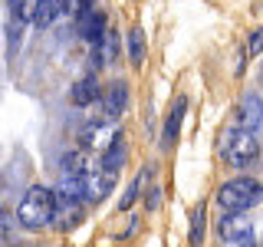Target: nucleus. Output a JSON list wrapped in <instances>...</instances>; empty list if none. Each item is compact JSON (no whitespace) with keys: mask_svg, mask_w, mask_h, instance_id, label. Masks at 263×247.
Instances as JSON below:
<instances>
[{"mask_svg":"<svg viewBox=\"0 0 263 247\" xmlns=\"http://www.w3.org/2000/svg\"><path fill=\"white\" fill-rule=\"evenodd\" d=\"M56 208H60L56 195L46 185H33L20 198V204H16V224L27 231H43L56 221Z\"/></svg>","mask_w":263,"mask_h":247,"instance_id":"nucleus-1","label":"nucleus"},{"mask_svg":"<svg viewBox=\"0 0 263 247\" xmlns=\"http://www.w3.org/2000/svg\"><path fill=\"white\" fill-rule=\"evenodd\" d=\"M217 204L227 214H243V211L257 208V204H263V181L250 178V175L227 178L224 185L217 188Z\"/></svg>","mask_w":263,"mask_h":247,"instance_id":"nucleus-2","label":"nucleus"},{"mask_svg":"<svg viewBox=\"0 0 263 247\" xmlns=\"http://www.w3.org/2000/svg\"><path fill=\"white\" fill-rule=\"evenodd\" d=\"M217 155H220V162H224L227 168H250V165L260 158V142H257L253 132L227 126L224 132H220Z\"/></svg>","mask_w":263,"mask_h":247,"instance_id":"nucleus-3","label":"nucleus"},{"mask_svg":"<svg viewBox=\"0 0 263 247\" xmlns=\"http://www.w3.org/2000/svg\"><path fill=\"white\" fill-rule=\"evenodd\" d=\"M217 234L227 247H257V231L247 214H224L217 221Z\"/></svg>","mask_w":263,"mask_h":247,"instance_id":"nucleus-4","label":"nucleus"},{"mask_svg":"<svg viewBox=\"0 0 263 247\" xmlns=\"http://www.w3.org/2000/svg\"><path fill=\"white\" fill-rule=\"evenodd\" d=\"M115 178H119V171H109V168H102V165H99V168H89L86 178H82V198L92 201V204L105 201L115 188Z\"/></svg>","mask_w":263,"mask_h":247,"instance_id":"nucleus-5","label":"nucleus"},{"mask_svg":"<svg viewBox=\"0 0 263 247\" xmlns=\"http://www.w3.org/2000/svg\"><path fill=\"white\" fill-rule=\"evenodd\" d=\"M99 99H102V119L105 122H119L122 115H125V109H128V82L125 79L109 82Z\"/></svg>","mask_w":263,"mask_h":247,"instance_id":"nucleus-6","label":"nucleus"},{"mask_svg":"<svg viewBox=\"0 0 263 247\" xmlns=\"http://www.w3.org/2000/svg\"><path fill=\"white\" fill-rule=\"evenodd\" d=\"M234 126L243 132H257L263 126V96L257 93H247L234 109Z\"/></svg>","mask_w":263,"mask_h":247,"instance_id":"nucleus-7","label":"nucleus"},{"mask_svg":"<svg viewBox=\"0 0 263 247\" xmlns=\"http://www.w3.org/2000/svg\"><path fill=\"white\" fill-rule=\"evenodd\" d=\"M76 30H79L82 40H89V43H99V40L105 37V30H109L105 10H96V7H89V10H76Z\"/></svg>","mask_w":263,"mask_h":247,"instance_id":"nucleus-8","label":"nucleus"},{"mask_svg":"<svg viewBox=\"0 0 263 247\" xmlns=\"http://www.w3.org/2000/svg\"><path fill=\"white\" fill-rule=\"evenodd\" d=\"M63 10H66V0H36L33 10H30V23L40 27V30H46V27H53V23L60 20Z\"/></svg>","mask_w":263,"mask_h":247,"instance_id":"nucleus-9","label":"nucleus"},{"mask_svg":"<svg viewBox=\"0 0 263 247\" xmlns=\"http://www.w3.org/2000/svg\"><path fill=\"white\" fill-rule=\"evenodd\" d=\"M184 112H187V99L178 96L175 105H171V112H168L164 132H161V145H164V148H171V145L178 142V132H181V122H184Z\"/></svg>","mask_w":263,"mask_h":247,"instance_id":"nucleus-10","label":"nucleus"},{"mask_svg":"<svg viewBox=\"0 0 263 247\" xmlns=\"http://www.w3.org/2000/svg\"><path fill=\"white\" fill-rule=\"evenodd\" d=\"M99 96H102V86H99L96 76H82V79L72 82V89H69V102L72 105H89V102H96Z\"/></svg>","mask_w":263,"mask_h":247,"instance_id":"nucleus-11","label":"nucleus"},{"mask_svg":"<svg viewBox=\"0 0 263 247\" xmlns=\"http://www.w3.org/2000/svg\"><path fill=\"white\" fill-rule=\"evenodd\" d=\"M122 165H125V135L115 129V132H112V138H109V145L102 148V168H109V171H122Z\"/></svg>","mask_w":263,"mask_h":247,"instance_id":"nucleus-12","label":"nucleus"},{"mask_svg":"<svg viewBox=\"0 0 263 247\" xmlns=\"http://www.w3.org/2000/svg\"><path fill=\"white\" fill-rule=\"evenodd\" d=\"M92 60L96 66H112V63H119V37H115L112 30H105V37L99 40V43H92Z\"/></svg>","mask_w":263,"mask_h":247,"instance_id":"nucleus-13","label":"nucleus"},{"mask_svg":"<svg viewBox=\"0 0 263 247\" xmlns=\"http://www.w3.org/2000/svg\"><path fill=\"white\" fill-rule=\"evenodd\" d=\"M56 204H79L82 201V178H66L60 175V185H56Z\"/></svg>","mask_w":263,"mask_h":247,"instance_id":"nucleus-14","label":"nucleus"},{"mask_svg":"<svg viewBox=\"0 0 263 247\" xmlns=\"http://www.w3.org/2000/svg\"><path fill=\"white\" fill-rule=\"evenodd\" d=\"M86 171H89V158H86V152H66L63 158H60V175L66 178H86Z\"/></svg>","mask_w":263,"mask_h":247,"instance_id":"nucleus-15","label":"nucleus"},{"mask_svg":"<svg viewBox=\"0 0 263 247\" xmlns=\"http://www.w3.org/2000/svg\"><path fill=\"white\" fill-rule=\"evenodd\" d=\"M105 138H112L109 132H105V119L102 122H89V126L79 132V142L89 145V148H105V145H109Z\"/></svg>","mask_w":263,"mask_h":247,"instance_id":"nucleus-16","label":"nucleus"},{"mask_svg":"<svg viewBox=\"0 0 263 247\" xmlns=\"http://www.w3.org/2000/svg\"><path fill=\"white\" fill-rule=\"evenodd\" d=\"M125 49H128L132 66H142V63H145L148 46H145V33L138 30V27H132V30H128V37H125Z\"/></svg>","mask_w":263,"mask_h":247,"instance_id":"nucleus-17","label":"nucleus"},{"mask_svg":"<svg viewBox=\"0 0 263 247\" xmlns=\"http://www.w3.org/2000/svg\"><path fill=\"white\" fill-rule=\"evenodd\" d=\"M148 171H152V168H142L135 178H132V185L125 188V195L119 198V211H128L132 204H135L138 198H142V188H145V181H148Z\"/></svg>","mask_w":263,"mask_h":247,"instance_id":"nucleus-18","label":"nucleus"},{"mask_svg":"<svg viewBox=\"0 0 263 247\" xmlns=\"http://www.w3.org/2000/svg\"><path fill=\"white\" fill-rule=\"evenodd\" d=\"M23 33H27V20H13L7 16V53L16 56V49L23 43Z\"/></svg>","mask_w":263,"mask_h":247,"instance_id":"nucleus-19","label":"nucleus"},{"mask_svg":"<svg viewBox=\"0 0 263 247\" xmlns=\"http://www.w3.org/2000/svg\"><path fill=\"white\" fill-rule=\"evenodd\" d=\"M204 224H208V211H204V204H197L194 218H191V247L204 244Z\"/></svg>","mask_w":263,"mask_h":247,"instance_id":"nucleus-20","label":"nucleus"},{"mask_svg":"<svg viewBox=\"0 0 263 247\" xmlns=\"http://www.w3.org/2000/svg\"><path fill=\"white\" fill-rule=\"evenodd\" d=\"M247 53H250V56H260L263 53V27L250 33V40H247Z\"/></svg>","mask_w":263,"mask_h":247,"instance_id":"nucleus-21","label":"nucleus"},{"mask_svg":"<svg viewBox=\"0 0 263 247\" xmlns=\"http://www.w3.org/2000/svg\"><path fill=\"white\" fill-rule=\"evenodd\" d=\"M158 204H161V188L152 185V188L145 191V208H148V211H158Z\"/></svg>","mask_w":263,"mask_h":247,"instance_id":"nucleus-22","label":"nucleus"},{"mask_svg":"<svg viewBox=\"0 0 263 247\" xmlns=\"http://www.w3.org/2000/svg\"><path fill=\"white\" fill-rule=\"evenodd\" d=\"M76 4V10H89V7H96V0H72Z\"/></svg>","mask_w":263,"mask_h":247,"instance_id":"nucleus-23","label":"nucleus"}]
</instances>
